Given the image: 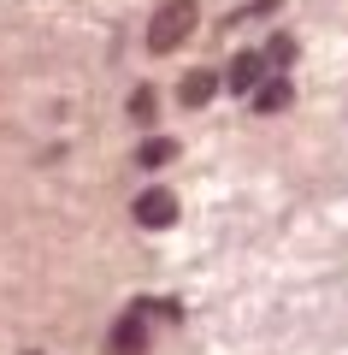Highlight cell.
Wrapping results in <instances>:
<instances>
[{"instance_id": "1", "label": "cell", "mask_w": 348, "mask_h": 355, "mask_svg": "<svg viewBox=\"0 0 348 355\" xmlns=\"http://www.w3.org/2000/svg\"><path fill=\"white\" fill-rule=\"evenodd\" d=\"M189 30H195V0H165L160 12H154V24H148V48L172 53V48H183Z\"/></svg>"}, {"instance_id": "2", "label": "cell", "mask_w": 348, "mask_h": 355, "mask_svg": "<svg viewBox=\"0 0 348 355\" xmlns=\"http://www.w3.org/2000/svg\"><path fill=\"white\" fill-rule=\"evenodd\" d=\"M172 219H177V196H172V190H142V196H136V225L165 231Z\"/></svg>"}, {"instance_id": "3", "label": "cell", "mask_w": 348, "mask_h": 355, "mask_svg": "<svg viewBox=\"0 0 348 355\" xmlns=\"http://www.w3.org/2000/svg\"><path fill=\"white\" fill-rule=\"evenodd\" d=\"M142 349H148V308H130L112 326V355H142Z\"/></svg>"}, {"instance_id": "4", "label": "cell", "mask_w": 348, "mask_h": 355, "mask_svg": "<svg viewBox=\"0 0 348 355\" xmlns=\"http://www.w3.org/2000/svg\"><path fill=\"white\" fill-rule=\"evenodd\" d=\"M260 77H266V53H237V60H230V89H237V95L260 89Z\"/></svg>"}, {"instance_id": "5", "label": "cell", "mask_w": 348, "mask_h": 355, "mask_svg": "<svg viewBox=\"0 0 348 355\" xmlns=\"http://www.w3.org/2000/svg\"><path fill=\"white\" fill-rule=\"evenodd\" d=\"M177 95H183V107H207L212 95H219V77L212 71H189L183 83H177Z\"/></svg>"}, {"instance_id": "6", "label": "cell", "mask_w": 348, "mask_h": 355, "mask_svg": "<svg viewBox=\"0 0 348 355\" xmlns=\"http://www.w3.org/2000/svg\"><path fill=\"white\" fill-rule=\"evenodd\" d=\"M284 107H289V83L284 77H272V83L254 89V113H284Z\"/></svg>"}, {"instance_id": "7", "label": "cell", "mask_w": 348, "mask_h": 355, "mask_svg": "<svg viewBox=\"0 0 348 355\" xmlns=\"http://www.w3.org/2000/svg\"><path fill=\"white\" fill-rule=\"evenodd\" d=\"M172 154H177V148H172V142H165V137H148V142H142V148H136V160H142V166H165V160H172Z\"/></svg>"}, {"instance_id": "8", "label": "cell", "mask_w": 348, "mask_h": 355, "mask_svg": "<svg viewBox=\"0 0 348 355\" xmlns=\"http://www.w3.org/2000/svg\"><path fill=\"white\" fill-rule=\"evenodd\" d=\"M154 113H160V107H154V89H136V95H130V119H142V125H148Z\"/></svg>"}, {"instance_id": "9", "label": "cell", "mask_w": 348, "mask_h": 355, "mask_svg": "<svg viewBox=\"0 0 348 355\" xmlns=\"http://www.w3.org/2000/svg\"><path fill=\"white\" fill-rule=\"evenodd\" d=\"M295 60V42L289 36H272V48H266V65H289Z\"/></svg>"}, {"instance_id": "10", "label": "cell", "mask_w": 348, "mask_h": 355, "mask_svg": "<svg viewBox=\"0 0 348 355\" xmlns=\"http://www.w3.org/2000/svg\"><path fill=\"white\" fill-rule=\"evenodd\" d=\"M277 6H284V0H254V6H248L242 18H266V12H277Z\"/></svg>"}]
</instances>
